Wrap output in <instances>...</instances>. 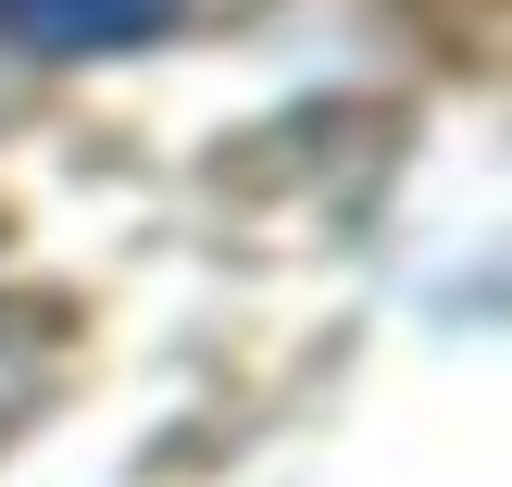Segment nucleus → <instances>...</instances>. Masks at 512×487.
Listing matches in <instances>:
<instances>
[{
  "label": "nucleus",
  "mask_w": 512,
  "mask_h": 487,
  "mask_svg": "<svg viewBox=\"0 0 512 487\" xmlns=\"http://www.w3.org/2000/svg\"><path fill=\"white\" fill-rule=\"evenodd\" d=\"M175 0H0V25H13L25 50H125L150 38Z\"/></svg>",
  "instance_id": "nucleus-1"
}]
</instances>
